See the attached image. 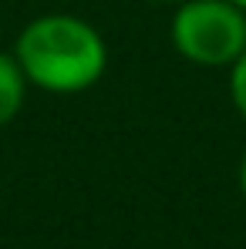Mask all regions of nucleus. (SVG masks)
<instances>
[{"label": "nucleus", "mask_w": 246, "mask_h": 249, "mask_svg": "<svg viewBox=\"0 0 246 249\" xmlns=\"http://www.w3.org/2000/svg\"><path fill=\"white\" fill-rule=\"evenodd\" d=\"M27 81L51 94H81L101 81L108 44L95 24L75 14L34 17L14 44Z\"/></svg>", "instance_id": "1"}, {"label": "nucleus", "mask_w": 246, "mask_h": 249, "mask_svg": "<svg viewBox=\"0 0 246 249\" xmlns=\"http://www.w3.org/2000/svg\"><path fill=\"white\" fill-rule=\"evenodd\" d=\"M175 54L196 68H233L246 51V10L229 0H186L169 24Z\"/></svg>", "instance_id": "2"}, {"label": "nucleus", "mask_w": 246, "mask_h": 249, "mask_svg": "<svg viewBox=\"0 0 246 249\" xmlns=\"http://www.w3.org/2000/svg\"><path fill=\"white\" fill-rule=\"evenodd\" d=\"M27 74L20 68V61L7 51H0V128L10 124L20 108H24V98H27Z\"/></svg>", "instance_id": "3"}, {"label": "nucleus", "mask_w": 246, "mask_h": 249, "mask_svg": "<svg viewBox=\"0 0 246 249\" xmlns=\"http://www.w3.org/2000/svg\"><path fill=\"white\" fill-rule=\"evenodd\" d=\"M229 101H233L236 115L246 122V51L233 61V68H229Z\"/></svg>", "instance_id": "4"}, {"label": "nucleus", "mask_w": 246, "mask_h": 249, "mask_svg": "<svg viewBox=\"0 0 246 249\" xmlns=\"http://www.w3.org/2000/svg\"><path fill=\"white\" fill-rule=\"evenodd\" d=\"M236 182H240V196H243V206H246V152L240 159V172H236Z\"/></svg>", "instance_id": "5"}, {"label": "nucleus", "mask_w": 246, "mask_h": 249, "mask_svg": "<svg viewBox=\"0 0 246 249\" xmlns=\"http://www.w3.org/2000/svg\"><path fill=\"white\" fill-rule=\"evenodd\" d=\"M149 3H175V7H179V3H186V0H149Z\"/></svg>", "instance_id": "6"}, {"label": "nucleus", "mask_w": 246, "mask_h": 249, "mask_svg": "<svg viewBox=\"0 0 246 249\" xmlns=\"http://www.w3.org/2000/svg\"><path fill=\"white\" fill-rule=\"evenodd\" d=\"M229 3H236V7H243V10H246V0H229Z\"/></svg>", "instance_id": "7"}]
</instances>
